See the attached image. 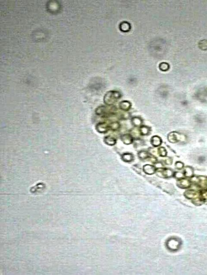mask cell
I'll use <instances>...</instances> for the list:
<instances>
[{
    "label": "cell",
    "instance_id": "obj_5",
    "mask_svg": "<svg viewBox=\"0 0 207 275\" xmlns=\"http://www.w3.org/2000/svg\"><path fill=\"white\" fill-rule=\"evenodd\" d=\"M121 139H122V141L123 142L124 144H127V145L131 144L133 142V138H132V136L128 134L123 135L122 136Z\"/></svg>",
    "mask_w": 207,
    "mask_h": 275
},
{
    "label": "cell",
    "instance_id": "obj_10",
    "mask_svg": "<svg viewBox=\"0 0 207 275\" xmlns=\"http://www.w3.org/2000/svg\"><path fill=\"white\" fill-rule=\"evenodd\" d=\"M150 131V129L147 126H141L140 129V132L142 135H147Z\"/></svg>",
    "mask_w": 207,
    "mask_h": 275
},
{
    "label": "cell",
    "instance_id": "obj_12",
    "mask_svg": "<svg viewBox=\"0 0 207 275\" xmlns=\"http://www.w3.org/2000/svg\"><path fill=\"white\" fill-rule=\"evenodd\" d=\"M133 123L134 125L136 126H138L142 124V120H141L140 118H135L133 119Z\"/></svg>",
    "mask_w": 207,
    "mask_h": 275
},
{
    "label": "cell",
    "instance_id": "obj_9",
    "mask_svg": "<svg viewBox=\"0 0 207 275\" xmlns=\"http://www.w3.org/2000/svg\"><path fill=\"white\" fill-rule=\"evenodd\" d=\"M122 159L125 162H129L133 160V156L130 154H125L123 155Z\"/></svg>",
    "mask_w": 207,
    "mask_h": 275
},
{
    "label": "cell",
    "instance_id": "obj_7",
    "mask_svg": "<svg viewBox=\"0 0 207 275\" xmlns=\"http://www.w3.org/2000/svg\"><path fill=\"white\" fill-rule=\"evenodd\" d=\"M105 142L107 145L113 146L116 144V140L114 138L111 136H106L105 139Z\"/></svg>",
    "mask_w": 207,
    "mask_h": 275
},
{
    "label": "cell",
    "instance_id": "obj_6",
    "mask_svg": "<svg viewBox=\"0 0 207 275\" xmlns=\"http://www.w3.org/2000/svg\"><path fill=\"white\" fill-rule=\"evenodd\" d=\"M119 106L121 109L126 111V110H129V108H130L131 104L129 102H127V101H123L120 103Z\"/></svg>",
    "mask_w": 207,
    "mask_h": 275
},
{
    "label": "cell",
    "instance_id": "obj_1",
    "mask_svg": "<svg viewBox=\"0 0 207 275\" xmlns=\"http://www.w3.org/2000/svg\"><path fill=\"white\" fill-rule=\"evenodd\" d=\"M121 97V94L118 92H108L105 96L104 101L106 104L108 105H112L115 102H117Z\"/></svg>",
    "mask_w": 207,
    "mask_h": 275
},
{
    "label": "cell",
    "instance_id": "obj_8",
    "mask_svg": "<svg viewBox=\"0 0 207 275\" xmlns=\"http://www.w3.org/2000/svg\"><path fill=\"white\" fill-rule=\"evenodd\" d=\"M152 144L155 146H158L160 143V139L159 137L157 136H153L151 140Z\"/></svg>",
    "mask_w": 207,
    "mask_h": 275
},
{
    "label": "cell",
    "instance_id": "obj_2",
    "mask_svg": "<svg viewBox=\"0 0 207 275\" xmlns=\"http://www.w3.org/2000/svg\"><path fill=\"white\" fill-rule=\"evenodd\" d=\"M114 113V108H108L106 107L101 106L99 107L96 110V113L98 115H101L104 116H108Z\"/></svg>",
    "mask_w": 207,
    "mask_h": 275
},
{
    "label": "cell",
    "instance_id": "obj_11",
    "mask_svg": "<svg viewBox=\"0 0 207 275\" xmlns=\"http://www.w3.org/2000/svg\"><path fill=\"white\" fill-rule=\"evenodd\" d=\"M120 124L117 122H112L109 125V128L112 130H117L120 128Z\"/></svg>",
    "mask_w": 207,
    "mask_h": 275
},
{
    "label": "cell",
    "instance_id": "obj_3",
    "mask_svg": "<svg viewBox=\"0 0 207 275\" xmlns=\"http://www.w3.org/2000/svg\"><path fill=\"white\" fill-rule=\"evenodd\" d=\"M109 125L105 123H99L97 126V131L100 133H106L109 130Z\"/></svg>",
    "mask_w": 207,
    "mask_h": 275
},
{
    "label": "cell",
    "instance_id": "obj_13",
    "mask_svg": "<svg viewBox=\"0 0 207 275\" xmlns=\"http://www.w3.org/2000/svg\"><path fill=\"white\" fill-rule=\"evenodd\" d=\"M139 157L141 159H146L148 157V154L145 151H142L139 154Z\"/></svg>",
    "mask_w": 207,
    "mask_h": 275
},
{
    "label": "cell",
    "instance_id": "obj_4",
    "mask_svg": "<svg viewBox=\"0 0 207 275\" xmlns=\"http://www.w3.org/2000/svg\"><path fill=\"white\" fill-rule=\"evenodd\" d=\"M143 170L144 172L149 175H152L154 173L155 171V168L152 166L150 165H145L143 167Z\"/></svg>",
    "mask_w": 207,
    "mask_h": 275
}]
</instances>
